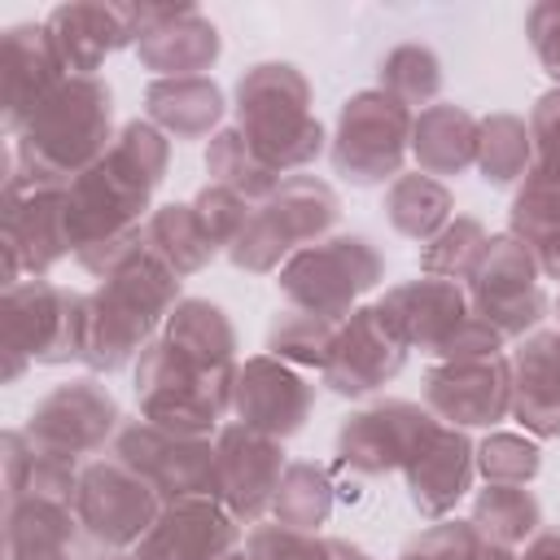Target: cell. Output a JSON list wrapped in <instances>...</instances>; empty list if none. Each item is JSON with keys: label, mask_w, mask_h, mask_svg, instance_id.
<instances>
[{"label": "cell", "mask_w": 560, "mask_h": 560, "mask_svg": "<svg viewBox=\"0 0 560 560\" xmlns=\"http://www.w3.org/2000/svg\"><path fill=\"white\" fill-rule=\"evenodd\" d=\"M332 341H337V319H324L315 311L284 306L267 324V354L289 363V368H298V372L302 368L324 372V363L332 354Z\"/></svg>", "instance_id": "obj_35"}, {"label": "cell", "mask_w": 560, "mask_h": 560, "mask_svg": "<svg viewBox=\"0 0 560 560\" xmlns=\"http://www.w3.org/2000/svg\"><path fill=\"white\" fill-rule=\"evenodd\" d=\"M376 311L407 350L438 354V359L446 354V346L455 341L464 319L472 315L468 289L455 280H442V276H416L402 284H389L376 298Z\"/></svg>", "instance_id": "obj_19"}, {"label": "cell", "mask_w": 560, "mask_h": 560, "mask_svg": "<svg viewBox=\"0 0 560 560\" xmlns=\"http://www.w3.org/2000/svg\"><path fill=\"white\" fill-rule=\"evenodd\" d=\"M407 363V346L389 332V324L381 319L376 302L372 306H354L341 324H337V341L332 354L319 372V381L341 394V398H363L381 385H389Z\"/></svg>", "instance_id": "obj_20"}, {"label": "cell", "mask_w": 560, "mask_h": 560, "mask_svg": "<svg viewBox=\"0 0 560 560\" xmlns=\"http://www.w3.org/2000/svg\"><path fill=\"white\" fill-rule=\"evenodd\" d=\"M534 166V140H529V122L494 109L477 122V171L490 188H508L521 184Z\"/></svg>", "instance_id": "obj_32"}, {"label": "cell", "mask_w": 560, "mask_h": 560, "mask_svg": "<svg viewBox=\"0 0 560 560\" xmlns=\"http://www.w3.org/2000/svg\"><path fill=\"white\" fill-rule=\"evenodd\" d=\"M241 547V521L219 499L162 503L149 534L136 542L140 560H223Z\"/></svg>", "instance_id": "obj_23"}, {"label": "cell", "mask_w": 560, "mask_h": 560, "mask_svg": "<svg viewBox=\"0 0 560 560\" xmlns=\"http://www.w3.org/2000/svg\"><path fill=\"white\" fill-rule=\"evenodd\" d=\"M341 219V201L332 192V184H324L319 175H284L280 188L254 206L245 232L232 241L228 258L232 267L249 271V276H271L280 271L298 249L324 241L332 232V223Z\"/></svg>", "instance_id": "obj_6"}, {"label": "cell", "mask_w": 560, "mask_h": 560, "mask_svg": "<svg viewBox=\"0 0 560 560\" xmlns=\"http://www.w3.org/2000/svg\"><path fill=\"white\" fill-rule=\"evenodd\" d=\"M118 429H122L118 402L96 376H79V381L57 385L26 416V438L35 446L57 451V455H74V459L114 442Z\"/></svg>", "instance_id": "obj_15"}, {"label": "cell", "mask_w": 560, "mask_h": 560, "mask_svg": "<svg viewBox=\"0 0 560 560\" xmlns=\"http://www.w3.org/2000/svg\"><path fill=\"white\" fill-rule=\"evenodd\" d=\"M79 529L70 503L18 499L4 508V560H74Z\"/></svg>", "instance_id": "obj_29"}, {"label": "cell", "mask_w": 560, "mask_h": 560, "mask_svg": "<svg viewBox=\"0 0 560 560\" xmlns=\"http://www.w3.org/2000/svg\"><path fill=\"white\" fill-rule=\"evenodd\" d=\"M411 122H416V114L402 101H394L389 92H381V88L354 92L341 105L337 131L328 140L332 171L354 188H372L385 179L394 184L411 153Z\"/></svg>", "instance_id": "obj_9"}, {"label": "cell", "mask_w": 560, "mask_h": 560, "mask_svg": "<svg viewBox=\"0 0 560 560\" xmlns=\"http://www.w3.org/2000/svg\"><path fill=\"white\" fill-rule=\"evenodd\" d=\"M477 547H481V534H477L472 521H459V516L451 521V516H442L438 525L420 529V534L402 547L398 560H472Z\"/></svg>", "instance_id": "obj_45"}, {"label": "cell", "mask_w": 560, "mask_h": 560, "mask_svg": "<svg viewBox=\"0 0 560 560\" xmlns=\"http://www.w3.org/2000/svg\"><path fill=\"white\" fill-rule=\"evenodd\" d=\"M385 276L381 249L363 232H341L324 236L306 249H298L280 271V298L298 311H315L324 319H346L368 289H376Z\"/></svg>", "instance_id": "obj_8"}, {"label": "cell", "mask_w": 560, "mask_h": 560, "mask_svg": "<svg viewBox=\"0 0 560 560\" xmlns=\"http://www.w3.org/2000/svg\"><path fill=\"white\" fill-rule=\"evenodd\" d=\"M542 468V451L525 433H486L477 442V472L494 486H529Z\"/></svg>", "instance_id": "obj_40"}, {"label": "cell", "mask_w": 560, "mask_h": 560, "mask_svg": "<svg viewBox=\"0 0 560 560\" xmlns=\"http://www.w3.org/2000/svg\"><path fill=\"white\" fill-rule=\"evenodd\" d=\"M516 236V232H512ZM529 249H534V262H538V276H547V280H560V223H551V228H538V232H529V236H521Z\"/></svg>", "instance_id": "obj_50"}, {"label": "cell", "mask_w": 560, "mask_h": 560, "mask_svg": "<svg viewBox=\"0 0 560 560\" xmlns=\"http://www.w3.org/2000/svg\"><path fill=\"white\" fill-rule=\"evenodd\" d=\"M438 416L407 398H381L363 411H350L337 429V455L359 477L402 472L420 442L433 433Z\"/></svg>", "instance_id": "obj_14"}, {"label": "cell", "mask_w": 560, "mask_h": 560, "mask_svg": "<svg viewBox=\"0 0 560 560\" xmlns=\"http://www.w3.org/2000/svg\"><path fill=\"white\" fill-rule=\"evenodd\" d=\"M236 127L276 175H298L328 149L311 83L289 61H258L236 79Z\"/></svg>", "instance_id": "obj_3"}, {"label": "cell", "mask_w": 560, "mask_h": 560, "mask_svg": "<svg viewBox=\"0 0 560 560\" xmlns=\"http://www.w3.org/2000/svg\"><path fill=\"white\" fill-rule=\"evenodd\" d=\"M468 521L477 525L481 538L503 542V547L516 551V547H525L538 534L542 508H538L534 490H525V486H494V481H486V490H477V499H472V516Z\"/></svg>", "instance_id": "obj_34"}, {"label": "cell", "mask_w": 560, "mask_h": 560, "mask_svg": "<svg viewBox=\"0 0 560 560\" xmlns=\"http://www.w3.org/2000/svg\"><path fill=\"white\" fill-rule=\"evenodd\" d=\"M503 346H508V337L490 324V319H481L477 311L464 319V328L455 332V341L446 346V354L442 359H490V354H503Z\"/></svg>", "instance_id": "obj_48"}, {"label": "cell", "mask_w": 560, "mask_h": 560, "mask_svg": "<svg viewBox=\"0 0 560 560\" xmlns=\"http://www.w3.org/2000/svg\"><path fill=\"white\" fill-rule=\"evenodd\" d=\"M66 188L61 179L31 175L13 162V149L4 158V201H0V245H9L22 258V271L31 280H44L66 254Z\"/></svg>", "instance_id": "obj_10"}, {"label": "cell", "mask_w": 560, "mask_h": 560, "mask_svg": "<svg viewBox=\"0 0 560 560\" xmlns=\"http://www.w3.org/2000/svg\"><path fill=\"white\" fill-rule=\"evenodd\" d=\"M70 74L57 66L44 22H18L0 35V92H4V127L18 136L39 105L66 83Z\"/></svg>", "instance_id": "obj_25"}, {"label": "cell", "mask_w": 560, "mask_h": 560, "mask_svg": "<svg viewBox=\"0 0 560 560\" xmlns=\"http://www.w3.org/2000/svg\"><path fill=\"white\" fill-rule=\"evenodd\" d=\"M529 140H534V166L560 171V88H547L529 109Z\"/></svg>", "instance_id": "obj_47"}, {"label": "cell", "mask_w": 560, "mask_h": 560, "mask_svg": "<svg viewBox=\"0 0 560 560\" xmlns=\"http://www.w3.org/2000/svg\"><path fill=\"white\" fill-rule=\"evenodd\" d=\"M48 48L70 79H96L109 52L136 48V18L131 4H101V0H70L48 9L44 18Z\"/></svg>", "instance_id": "obj_21"}, {"label": "cell", "mask_w": 560, "mask_h": 560, "mask_svg": "<svg viewBox=\"0 0 560 560\" xmlns=\"http://www.w3.org/2000/svg\"><path fill=\"white\" fill-rule=\"evenodd\" d=\"M525 35L529 48L538 57V66L547 70V79H556L560 88V0H538L525 13Z\"/></svg>", "instance_id": "obj_46"}, {"label": "cell", "mask_w": 560, "mask_h": 560, "mask_svg": "<svg viewBox=\"0 0 560 560\" xmlns=\"http://www.w3.org/2000/svg\"><path fill=\"white\" fill-rule=\"evenodd\" d=\"M206 175H210V184H223V188H232V192H241L245 201H267L276 188H280V179L284 175H276L254 149H249V140L241 136V127H219L214 136H210V144H206Z\"/></svg>", "instance_id": "obj_33"}, {"label": "cell", "mask_w": 560, "mask_h": 560, "mask_svg": "<svg viewBox=\"0 0 560 560\" xmlns=\"http://www.w3.org/2000/svg\"><path fill=\"white\" fill-rule=\"evenodd\" d=\"M162 337H171L184 350H197L206 359L219 363H236V328L223 315V306H214L210 298H184L171 319L162 324Z\"/></svg>", "instance_id": "obj_37"}, {"label": "cell", "mask_w": 560, "mask_h": 560, "mask_svg": "<svg viewBox=\"0 0 560 560\" xmlns=\"http://www.w3.org/2000/svg\"><path fill=\"white\" fill-rule=\"evenodd\" d=\"M223 88L210 74L192 79H153L144 88V118L166 131L171 140H201L219 131L223 118Z\"/></svg>", "instance_id": "obj_27"}, {"label": "cell", "mask_w": 560, "mask_h": 560, "mask_svg": "<svg viewBox=\"0 0 560 560\" xmlns=\"http://www.w3.org/2000/svg\"><path fill=\"white\" fill-rule=\"evenodd\" d=\"M26 464H31V438H26V429H4V438H0V468H4V508L22 499Z\"/></svg>", "instance_id": "obj_49"}, {"label": "cell", "mask_w": 560, "mask_h": 560, "mask_svg": "<svg viewBox=\"0 0 560 560\" xmlns=\"http://www.w3.org/2000/svg\"><path fill=\"white\" fill-rule=\"evenodd\" d=\"M556 315H560V298H556Z\"/></svg>", "instance_id": "obj_56"}, {"label": "cell", "mask_w": 560, "mask_h": 560, "mask_svg": "<svg viewBox=\"0 0 560 560\" xmlns=\"http://www.w3.org/2000/svg\"><path fill=\"white\" fill-rule=\"evenodd\" d=\"M424 407L455 429H494L512 416V363L490 359H442L424 372Z\"/></svg>", "instance_id": "obj_18"}, {"label": "cell", "mask_w": 560, "mask_h": 560, "mask_svg": "<svg viewBox=\"0 0 560 560\" xmlns=\"http://www.w3.org/2000/svg\"><path fill=\"white\" fill-rule=\"evenodd\" d=\"M455 197L442 179L424 175V171H402L389 188H385V219L398 236L407 241H433L455 214Z\"/></svg>", "instance_id": "obj_30"}, {"label": "cell", "mask_w": 560, "mask_h": 560, "mask_svg": "<svg viewBox=\"0 0 560 560\" xmlns=\"http://www.w3.org/2000/svg\"><path fill=\"white\" fill-rule=\"evenodd\" d=\"M114 144V92L96 79H66L39 114L18 131L13 162L31 175H48L70 184L88 166H96Z\"/></svg>", "instance_id": "obj_4"}, {"label": "cell", "mask_w": 560, "mask_h": 560, "mask_svg": "<svg viewBox=\"0 0 560 560\" xmlns=\"http://www.w3.org/2000/svg\"><path fill=\"white\" fill-rule=\"evenodd\" d=\"M516 560H560V529H538Z\"/></svg>", "instance_id": "obj_51"}, {"label": "cell", "mask_w": 560, "mask_h": 560, "mask_svg": "<svg viewBox=\"0 0 560 560\" xmlns=\"http://www.w3.org/2000/svg\"><path fill=\"white\" fill-rule=\"evenodd\" d=\"M512 416L529 438H560V328H538L516 341Z\"/></svg>", "instance_id": "obj_26"}, {"label": "cell", "mask_w": 560, "mask_h": 560, "mask_svg": "<svg viewBox=\"0 0 560 560\" xmlns=\"http://www.w3.org/2000/svg\"><path fill=\"white\" fill-rule=\"evenodd\" d=\"M328 560H372V556L346 538H328Z\"/></svg>", "instance_id": "obj_52"}, {"label": "cell", "mask_w": 560, "mask_h": 560, "mask_svg": "<svg viewBox=\"0 0 560 560\" xmlns=\"http://www.w3.org/2000/svg\"><path fill=\"white\" fill-rule=\"evenodd\" d=\"M171 166V136L149 118L118 127L109 153L70 179L66 188V236L83 271L96 280L144 241L153 192Z\"/></svg>", "instance_id": "obj_1"}, {"label": "cell", "mask_w": 560, "mask_h": 560, "mask_svg": "<svg viewBox=\"0 0 560 560\" xmlns=\"http://www.w3.org/2000/svg\"><path fill=\"white\" fill-rule=\"evenodd\" d=\"M464 289H468V306L481 319H490L508 341L538 332V324L547 315V293L538 284L534 249L512 232L490 236V245Z\"/></svg>", "instance_id": "obj_11"}, {"label": "cell", "mask_w": 560, "mask_h": 560, "mask_svg": "<svg viewBox=\"0 0 560 560\" xmlns=\"http://www.w3.org/2000/svg\"><path fill=\"white\" fill-rule=\"evenodd\" d=\"M96 560H140L136 551H105V556H96Z\"/></svg>", "instance_id": "obj_54"}, {"label": "cell", "mask_w": 560, "mask_h": 560, "mask_svg": "<svg viewBox=\"0 0 560 560\" xmlns=\"http://www.w3.org/2000/svg\"><path fill=\"white\" fill-rule=\"evenodd\" d=\"M83 315L88 293L57 289L52 280H22L0 298V381H18L31 363H74L83 359Z\"/></svg>", "instance_id": "obj_7"}, {"label": "cell", "mask_w": 560, "mask_h": 560, "mask_svg": "<svg viewBox=\"0 0 560 560\" xmlns=\"http://www.w3.org/2000/svg\"><path fill=\"white\" fill-rule=\"evenodd\" d=\"M508 214H512V232L516 236H529L538 228L560 223V171L529 166V175L521 179Z\"/></svg>", "instance_id": "obj_41"}, {"label": "cell", "mask_w": 560, "mask_h": 560, "mask_svg": "<svg viewBox=\"0 0 560 560\" xmlns=\"http://www.w3.org/2000/svg\"><path fill=\"white\" fill-rule=\"evenodd\" d=\"M245 556L249 560H328V538L306 534V529H289L280 521L271 525H254L245 534Z\"/></svg>", "instance_id": "obj_44"}, {"label": "cell", "mask_w": 560, "mask_h": 560, "mask_svg": "<svg viewBox=\"0 0 560 560\" xmlns=\"http://www.w3.org/2000/svg\"><path fill=\"white\" fill-rule=\"evenodd\" d=\"M311 407H315V385L271 359V354H254L236 368V385H232V416L267 438H293L302 433V424L311 420Z\"/></svg>", "instance_id": "obj_22"}, {"label": "cell", "mask_w": 560, "mask_h": 560, "mask_svg": "<svg viewBox=\"0 0 560 560\" xmlns=\"http://www.w3.org/2000/svg\"><path fill=\"white\" fill-rule=\"evenodd\" d=\"M486 245H490L486 223L472 219V214H455L433 241H424L420 276H442V280H455V284H468V276L481 262Z\"/></svg>", "instance_id": "obj_39"}, {"label": "cell", "mask_w": 560, "mask_h": 560, "mask_svg": "<svg viewBox=\"0 0 560 560\" xmlns=\"http://www.w3.org/2000/svg\"><path fill=\"white\" fill-rule=\"evenodd\" d=\"M332 477L328 468L311 464V459H298L284 468L280 477V490H276V503H271V516L289 529H306L315 534L328 516H332Z\"/></svg>", "instance_id": "obj_36"}, {"label": "cell", "mask_w": 560, "mask_h": 560, "mask_svg": "<svg viewBox=\"0 0 560 560\" xmlns=\"http://www.w3.org/2000/svg\"><path fill=\"white\" fill-rule=\"evenodd\" d=\"M79 477H83V459L74 455H57L31 442V464H26V481H22V499H52V503H70L79 494Z\"/></svg>", "instance_id": "obj_42"}, {"label": "cell", "mask_w": 560, "mask_h": 560, "mask_svg": "<svg viewBox=\"0 0 560 560\" xmlns=\"http://www.w3.org/2000/svg\"><path fill=\"white\" fill-rule=\"evenodd\" d=\"M144 249L158 254L179 280H184V276H197V271L219 254L214 241L206 236V228H201L192 201H166V206H158V210L144 219Z\"/></svg>", "instance_id": "obj_31"}, {"label": "cell", "mask_w": 560, "mask_h": 560, "mask_svg": "<svg viewBox=\"0 0 560 560\" xmlns=\"http://www.w3.org/2000/svg\"><path fill=\"white\" fill-rule=\"evenodd\" d=\"M131 18H136V57L158 79L206 74L223 52L219 26L197 4H131Z\"/></svg>", "instance_id": "obj_17"}, {"label": "cell", "mask_w": 560, "mask_h": 560, "mask_svg": "<svg viewBox=\"0 0 560 560\" xmlns=\"http://www.w3.org/2000/svg\"><path fill=\"white\" fill-rule=\"evenodd\" d=\"M223 560H249V556H245V547H236V551H232V556H223Z\"/></svg>", "instance_id": "obj_55"}, {"label": "cell", "mask_w": 560, "mask_h": 560, "mask_svg": "<svg viewBox=\"0 0 560 560\" xmlns=\"http://www.w3.org/2000/svg\"><path fill=\"white\" fill-rule=\"evenodd\" d=\"M158 512H162V494L122 459L109 455L83 464L74 516L101 551H136V542L149 534Z\"/></svg>", "instance_id": "obj_13"}, {"label": "cell", "mask_w": 560, "mask_h": 560, "mask_svg": "<svg viewBox=\"0 0 560 560\" xmlns=\"http://www.w3.org/2000/svg\"><path fill=\"white\" fill-rule=\"evenodd\" d=\"M192 210H197L206 236L214 241V249L228 254L232 241L245 232V223H249V214H254V201H245L241 192H232V188H223V184H206V188L192 197Z\"/></svg>", "instance_id": "obj_43"}, {"label": "cell", "mask_w": 560, "mask_h": 560, "mask_svg": "<svg viewBox=\"0 0 560 560\" xmlns=\"http://www.w3.org/2000/svg\"><path fill=\"white\" fill-rule=\"evenodd\" d=\"M477 477V446L455 424H433V433L420 442V451L407 459L402 481L411 494V508L429 521H442L455 512V503L472 490Z\"/></svg>", "instance_id": "obj_24"}, {"label": "cell", "mask_w": 560, "mask_h": 560, "mask_svg": "<svg viewBox=\"0 0 560 560\" xmlns=\"http://www.w3.org/2000/svg\"><path fill=\"white\" fill-rule=\"evenodd\" d=\"M241 363H219L197 350L175 346L171 337H153L136 359V402L140 416L171 429L210 438L223 429L219 420L232 411V385Z\"/></svg>", "instance_id": "obj_5"}, {"label": "cell", "mask_w": 560, "mask_h": 560, "mask_svg": "<svg viewBox=\"0 0 560 560\" xmlns=\"http://www.w3.org/2000/svg\"><path fill=\"white\" fill-rule=\"evenodd\" d=\"M284 442L267 438L241 420L223 424L214 433V477H219V503L241 521L258 525L262 512H271L280 477H284Z\"/></svg>", "instance_id": "obj_16"}, {"label": "cell", "mask_w": 560, "mask_h": 560, "mask_svg": "<svg viewBox=\"0 0 560 560\" xmlns=\"http://www.w3.org/2000/svg\"><path fill=\"white\" fill-rule=\"evenodd\" d=\"M477 122L481 118H472L464 105H451V101H433L429 109H420L411 122L416 171L442 179L477 166Z\"/></svg>", "instance_id": "obj_28"}, {"label": "cell", "mask_w": 560, "mask_h": 560, "mask_svg": "<svg viewBox=\"0 0 560 560\" xmlns=\"http://www.w3.org/2000/svg\"><path fill=\"white\" fill-rule=\"evenodd\" d=\"M376 79H381L376 88L389 92L394 101H402L407 109L411 105L429 109L438 101V92H442V61H438V52L429 44H398V48H389L381 57Z\"/></svg>", "instance_id": "obj_38"}, {"label": "cell", "mask_w": 560, "mask_h": 560, "mask_svg": "<svg viewBox=\"0 0 560 560\" xmlns=\"http://www.w3.org/2000/svg\"><path fill=\"white\" fill-rule=\"evenodd\" d=\"M472 560H516V551H512V547H503V542L481 538V547H477V556H472Z\"/></svg>", "instance_id": "obj_53"}, {"label": "cell", "mask_w": 560, "mask_h": 560, "mask_svg": "<svg viewBox=\"0 0 560 560\" xmlns=\"http://www.w3.org/2000/svg\"><path fill=\"white\" fill-rule=\"evenodd\" d=\"M184 302L179 276L144 249V241L122 254L101 284L88 293L83 315V359L92 372H118L153 341V332L171 319V311Z\"/></svg>", "instance_id": "obj_2"}, {"label": "cell", "mask_w": 560, "mask_h": 560, "mask_svg": "<svg viewBox=\"0 0 560 560\" xmlns=\"http://www.w3.org/2000/svg\"><path fill=\"white\" fill-rule=\"evenodd\" d=\"M114 459H122L131 472H140L162 503L175 499H219L214 477V442L192 433H171L153 420H122L114 438Z\"/></svg>", "instance_id": "obj_12"}]
</instances>
